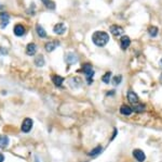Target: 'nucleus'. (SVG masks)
<instances>
[{
	"instance_id": "f257e3e1",
	"label": "nucleus",
	"mask_w": 162,
	"mask_h": 162,
	"mask_svg": "<svg viewBox=\"0 0 162 162\" xmlns=\"http://www.w3.org/2000/svg\"><path fill=\"white\" fill-rule=\"evenodd\" d=\"M92 40H93V43L95 44L96 46L103 47V46H105L106 44L108 43V40H109V35L106 32H102V31L95 32L93 34V36H92Z\"/></svg>"
},
{
	"instance_id": "f03ea898",
	"label": "nucleus",
	"mask_w": 162,
	"mask_h": 162,
	"mask_svg": "<svg viewBox=\"0 0 162 162\" xmlns=\"http://www.w3.org/2000/svg\"><path fill=\"white\" fill-rule=\"evenodd\" d=\"M81 72H83L87 75V77H88V82L89 83H91L92 82V77H93V75H94V71H93V69H92V66L90 64H85L83 65V68H82V70H81Z\"/></svg>"
},
{
	"instance_id": "7ed1b4c3",
	"label": "nucleus",
	"mask_w": 162,
	"mask_h": 162,
	"mask_svg": "<svg viewBox=\"0 0 162 162\" xmlns=\"http://www.w3.org/2000/svg\"><path fill=\"white\" fill-rule=\"evenodd\" d=\"M32 119H29V118H26V119L23 121L22 123V132H24V133H29L32 128Z\"/></svg>"
},
{
	"instance_id": "20e7f679",
	"label": "nucleus",
	"mask_w": 162,
	"mask_h": 162,
	"mask_svg": "<svg viewBox=\"0 0 162 162\" xmlns=\"http://www.w3.org/2000/svg\"><path fill=\"white\" fill-rule=\"evenodd\" d=\"M133 156L138 162H144L145 159H146V156H145L144 151L141 150V149H135L133 151Z\"/></svg>"
},
{
	"instance_id": "39448f33",
	"label": "nucleus",
	"mask_w": 162,
	"mask_h": 162,
	"mask_svg": "<svg viewBox=\"0 0 162 162\" xmlns=\"http://www.w3.org/2000/svg\"><path fill=\"white\" fill-rule=\"evenodd\" d=\"M127 100L130 101V102L133 106L137 105V103H138V96L135 94L134 91H132V90H130V91L127 93Z\"/></svg>"
},
{
	"instance_id": "423d86ee",
	"label": "nucleus",
	"mask_w": 162,
	"mask_h": 162,
	"mask_svg": "<svg viewBox=\"0 0 162 162\" xmlns=\"http://www.w3.org/2000/svg\"><path fill=\"white\" fill-rule=\"evenodd\" d=\"M53 31H54V33L57 34V35H62V34H64L65 31H66V26L64 25V23H57L56 25L53 27Z\"/></svg>"
},
{
	"instance_id": "0eeeda50",
	"label": "nucleus",
	"mask_w": 162,
	"mask_h": 162,
	"mask_svg": "<svg viewBox=\"0 0 162 162\" xmlns=\"http://www.w3.org/2000/svg\"><path fill=\"white\" fill-rule=\"evenodd\" d=\"M9 19H10V15L4 12V13H0V20H1V29H4L6 26L8 25L9 23Z\"/></svg>"
},
{
	"instance_id": "6e6552de",
	"label": "nucleus",
	"mask_w": 162,
	"mask_h": 162,
	"mask_svg": "<svg viewBox=\"0 0 162 162\" xmlns=\"http://www.w3.org/2000/svg\"><path fill=\"white\" fill-rule=\"evenodd\" d=\"M13 32H14L15 36H23L25 34V27L22 24H18V25L14 26V29H13Z\"/></svg>"
},
{
	"instance_id": "1a4fd4ad",
	"label": "nucleus",
	"mask_w": 162,
	"mask_h": 162,
	"mask_svg": "<svg viewBox=\"0 0 162 162\" xmlns=\"http://www.w3.org/2000/svg\"><path fill=\"white\" fill-rule=\"evenodd\" d=\"M110 32H111L113 36H119V35H121L123 33V29L118 25H113L110 26Z\"/></svg>"
},
{
	"instance_id": "9d476101",
	"label": "nucleus",
	"mask_w": 162,
	"mask_h": 162,
	"mask_svg": "<svg viewBox=\"0 0 162 162\" xmlns=\"http://www.w3.org/2000/svg\"><path fill=\"white\" fill-rule=\"evenodd\" d=\"M77 61H78V58L75 54L69 52V54H66V62L68 64H74V63H76Z\"/></svg>"
},
{
	"instance_id": "9b49d317",
	"label": "nucleus",
	"mask_w": 162,
	"mask_h": 162,
	"mask_svg": "<svg viewBox=\"0 0 162 162\" xmlns=\"http://www.w3.org/2000/svg\"><path fill=\"white\" fill-rule=\"evenodd\" d=\"M36 51H37V46H36L35 44H28L27 45V47H26V54H28V56H34L36 54Z\"/></svg>"
},
{
	"instance_id": "f8f14e48",
	"label": "nucleus",
	"mask_w": 162,
	"mask_h": 162,
	"mask_svg": "<svg viewBox=\"0 0 162 162\" xmlns=\"http://www.w3.org/2000/svg\"><path fill=\"white\" fill-rule=\"evenodd\" d=\"M130 44H131V40L129 36H123L121 38V48H122L123 50H125V49L130 46Z\"/></svg>"
},
{
	"instance_id": "ddd939ff",
	"label": "nucleus",
	"mask_w": 162,
	"mask_h": 162,
	"mask_svg": "<svg viewBox=\"0 0 162 162\" xmlns=\"http://www.w3.org/2000/svg\"><path fill=\"white\" fill-rule=\"evenodd\" d=\"M36 31H37V34H38L40 37H42V38H44V37H46V29H43L42 26L40 25V24H37L36 25Z\"/></svg>"
},
{
	"instance_id": "4468645a",
	"label": "nucleus",
	"mask_w": 162,
	"mask_h": 162,
	"mask_svg": "<svg viewBox=\"0 0 162 162\" xmlns=\"http://www.w3.org/2000/svg\"><path fill=\"white\" fill-rule=\"evenodd\" d=\"M52 81H53V83L55 84V86L60 87L61 85L63 84L64 79H63V77H62V76H60V75H53Z\"/></svg>"
},
{
	"instance_id": "2eb2a0df",
	"label": "nucleus",
	"mask_w": 162,
	"mask_h": 162,
	"mask_svg": "<svg viewBox=\"0 0 162 162\" xmlns=\"http://www.w3.org/2000/svg\"><path fill=\"white\" fill-rule=\"evenodd\" d=\"M102 151H103V147L102 146H99V147H95L93 150H91V151L89 152V156L90 157H96L99 153H102Z\"/></svg>"
},
{
	"instance_id": "dca6fc26",
	"label": "nucleus",
	"mask_w": 162,
	"mask_h": 162,
	"mask_svg": "<svg viewBox=\"0 0 162 162\" xmlns=\"http://www.w3.org/2000/svg\"><path fill=\"white\" fill-rule=\"evenodd\" d=\"M120 112H121V114L123 115H130L132 112H133V110H132V108H130L129 106H122L121 108H120Z\"/></svg>"
},
{
	"instance_id": "f3484780",
	"label": "nucleus",
	"mask_w": 162,
	"mask_h": 162,
	"mask_svg": "<svg viewBox=\"0 0 162 162\" xmlns=\"http://www.w3.org/2000/svg\"><path fill=\"white\" fill-rule=\"evenodd\" d=\"M58 45L57 43H54V41H49V43L46 44V49L48 52H51V51H53L55 48H56V46Z\"/></svg>"
},
{
	"instance_id": "a211bd4d",
	"label": "nucleus",
	"mask_w": 162,
	"mask_h": 162,
	"mask_svg": "<svg viewBox=\"0 0 162 162\" xmlns=\"http://www.w3.org/2000/svg\"><path fill=\"white\" fill-rule=\"evenodd\" d=\"M9 145V138L7 136H0V148H7Z\"/></svg>"
},
{
	"instance_id": "6ab92c4d",
	"label": "nucleus",
	"mask_w": 162,
	"mask_h": 162,
	"mask_svg": "<svg viewBox=\"0 0 162 162\" xmlns=\"http://www.w3.org/2000/svg\"><path fill=\"white\" fill-rule=\"evenodd\" d=\"M158 32L159 29L158 27H156V26H149L148 27V33H149V35L151 37H156L158 35Z\"/></svg>"
},
{
	"instance_id": "aec40b11",
	"label": "nucleus",
	"mask_w": 162,
	"mask_h": 162,
	"mask_svg": "<svg viewBox=\"0 0 162 162\" xmlns=\"http://www.w3.org/2000/svg\"><path fill=\"white\" fill-rule=\"evenodd\" d=\"M35 63H36V65H37V66H39V68H41V66H43V65H44V59H43V57L41 56V54L36 58Z\"/></svg>"
},
{
	"instance_id": "412c9836",
	"label": "nucleus",
	"mask_w": 162,
	"mask_h": 162,
	"mask_svg": "<svg viewBox=\"0 0 162 162\" xmlns=\"http://www.w3.org/2000/svg\"><path fill=\"white\" fill-rule=\"evenodd\" d=\"M42 2L46 4V8H49V9H55V4L53 2L52 0H42Z\"/></svg>"
},
{
	"instance_id": "4be33fe9",
	"label": "nucleus",
	"mask_w": 162,
	"mask_h": 162,
	"mask_svg": "<svg viewBox=\"0 0 162 162\" xmlns=\"http://www.w3.org/2000/svg\"><path fill=\"white\" fill-rule=\"evenodd\" d=\"M132 110H133V111H136V112H143V111L145 110V106H144V105H139V103H137V105L134 106Z\"/></svg>"
},
{
	"instance_id": "5701e85b",
	"label": "nucleus",
	"mask_w": 162,
	"mask_h": 162,
	"mask_svg": "<svg viewBox=\"0 0 162 162\" xmlns=\"http://www.w3.org/2000/svg\"><path fill=\"white\" fill-rule=\"evenodd\" d=\"M110 76H111V73L107 72L106 74H104V76L102 77V81L105 84H108V83H109V81H110Z\"/></svg>"
},
{
	"instance_id": "b1692460",
	"label": "nucleus",
	"mask_w": 162,
	"mask_h": 162,
	"mask_svg": "<svg viewBox=\"0 0 162 162\" xmlns=\"http://www.w3.org/2000/svg\"><path fill=\"white\" fill-rule=\"evenodd\" d=\"M121 81H122V76L115 75V77H113V85H119V84L121 83Z\"/></svg>"
},
{
	"instance_id": "393cba45",
	"label": "nucleus",
	"mask_w": 162,
	"mask_h": 162,
	"mask_svg": "<svg viewBox=\"0 0 162 162\" xmlns=\"http://www.w3.org/2000/svg\"><path fill=\"white\" fill-rule=\"evenodd\" d=\"M4 156L2 153H0V162H4Z\"/></svg>"
},
{
	"instance_id": "a878e982",
	"label": "nucleus",
	"mask_w": 162,
	"mask_h": 162,
	"mask_svg": "<svg viewBox=\"0 0 162 162\" xmlns=\"http://www.w3.org/2000/svg\"><path fill=\"white\" fill-rule=\"evenodd\" d=\"M160 66L162 68V59H161V61H160Z\"/></svg>"
}]
</instances>
